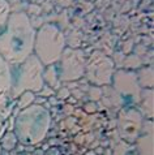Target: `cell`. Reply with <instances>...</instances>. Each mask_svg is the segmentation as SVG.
I'll use <instances>...</instances> for the list:
<instances>
[{"instance_id":"14","label":"cell","mask_w":154,"mask_h":155,"mask_svg":"<svg viewBox=\"0 0 154 155\" xmlns=\"http://www.w3.org/2000/svg\"><path fill=\"white\" fill-rule=\"evenodd\" d=\"M18 108H26V107L32 106L35 102V95L33 91H24L21 95L18 97Z\"/></svg>"},{"instance_id":"9","label":"cell","mask_w":154,"mask_h":155,"mask_svg":"<svg viewBox=\"0 0 154 155\" xmlns=\"http://www.w3.org/2000/svg\"><path fill=\"white\" fill-rule=\"evenodd\" d=\"M12 90V72L11 64L0 56V111H2L11 98Z\"/></svg>"},{"instance_id":"12","label":"cell","mask_w":154,"mask_h":155,"mask_svg":"<svg viewBox=\"0 0 154 155\" xmlns=\"http://www.w3.org/2000/svg\"><path fill=\"white\" fill-rule=\"evenodd\" d=\"M112 155H139L133 143H128L126 141H119L115 146Z\"/></svg>"},{"instance_id":"13","label":"cell","mask_w":154,"mask_h":155,"mask_svg":"<svg viewBox=\"0 0 154 155\" xmlns=\"http://www.w3.org/2000/svg\"><path fill=\"white\" fill-rule=\"evenodd\" d=\"M17 142H18V140H17L15 132H8L2 140V147L5 150V151H9V150L16 147Z\"/></svg>"},{"instance_id":"7","label":"cell","mask_w":154,"mask_h":155,"mask_svg":"<svg viewBox=\"0 0 154 155\" xmlns=\"http://www.w3.org/2000/svg\"><path fill=\"white\" fill-rule=\"evenodd\" d=\"M141 129L142 117L140 112L135 110L122 111L119 115V133L124 141L128 143H133L141 133Z\"/></svg>"},{"instance_id":"3","label":"cell","mask_w":154,"mask_h":155,"mask_svg":"<svg viewBox=\"0 0 154 155\" xmlns=\"http://www.w3.org/2000/svg\"><path fill=\"white\" fill-rule=\"evenodd\" d=\"M43 71L45 65L35 55H30L22 63L11 65L12 72V90L11 98H18L24 91L39 93L43 89Z\"/></svg>"},{"instance_id":"17","label":"cell","mask_w":154,"mask_h":155,"mask_svg":"<svg viewBox=\"0 0 154 155\" xmlns=\"http://www.w3.org/2000/svg\"><path fill=\"white\" fill-rule=\"evenodd\" d=\"M0 150H2V147H0Z\"/></svg>"},{"instance_id":"2","label":"cell","mask_w":154,"mask_h":155,"mask_svg":"<svg viewBox=\"0 0 154 155\" xmlns=\"http://www.w3.org/2000/svg\"><path fill=\"white\" fill-rule=\"evenodd\" d=\"M51 125V115L41 104L33 103L32 106L21 110L15 121V134L21 143L34 146L46 138Z\"/></svg>"},{"instance_id":"5","label":"cell","mask_w":154,"mask_h":155,"mask_svg":"<svg viewBox=\"0 0 154 155\" xmlns=\"http://www.w3.org/2000/svg\"><path fill=\"white\" fill-rule=\"evenodd\" d=\"M62 80L73 81L85 74V58L80 50H64L62 55Z\"/></svg>"},{"instance_id":"15","label":"cell","mask_w":154,"mask_h":155,"mask_svg":"<svg viewBox=\"0 0 154 155\" xmlns=\"http://www.w3.org/2000/svg\"><path fill=\"white\" fill-rule=\"evenodd\" d=\"M8 18H9V7L7 2L0 0V28L7 24Z\"/></svg>"},{"instance_id":"16","label":"cell","mask_w":154,"mask_h":155,"mask_svg":"<svg viewBox=\"0 0 154 155\" xmlns=\"http://www.w3.org/2000/svg\"><path fill=\"white\" fill-rule=\"evenodd\" d=\"M43 155H60V151H59L58 147H51V149H49V151Z\"/></svg>"},{"instance_id":"11","label":"cell","mask_w":154,"mask_h":155,"mask_svg":"<svg viewBox=\"0 0 154 155\" xmlns=\"http://www.w3.org/2000/svg\"><path fill=\"white\" fill-rule=\"evenodd\" d=\"M43 81L46 84H49L51 87L58 89L60 86V81H59V76H58V71L55 64L47 65L43 71Z\"/></svg>"},{"instance_id":"4","label":"cell","mask_w":154,"mask_h":155,"mask_svg":"<svg viewBox=\"0 0 154 155\" xmlns=\"http://www.w3.org/2000/svg\"><path fill=\"white\" fill-rule=\"evenodd\" d=\"M65 50V39L62 30L54 25H45L35 33L34 55L45 67L55 64Z\"/></svg>"},{"instance_id":"6","label":"cell","mask_w":154,"mask_h":155,"mask_svg":"<svg viewBox=\"0 0 154 155\" xmlns=\"http://www.w3.org/2000/svg\"><path fill=\"white\" fill-rule=\"evenodd\" d=\"M112 72H114L112 61L107 56H103L101 54L93 55L86 69L88 78L97 85L110 84L111 77H112Z\"/></svg>"},{"instance_id":"10","label":"cell","mask_w":154,"mask_h":155,"mask_svg":"<svg viewBox=\"0 0 154 155\" xmlns=\"http://www.w3.org/2000/svg\"><path fill=\"white\" fill-rule=\"evenodd\" d=\"M136 151L139 155H154L153 151V124L152 121L149 123V128L148 124H145V128L141 129V133L139 137L136 138Z\"/></svg>"},{"instance_id":"8","label":"cell","mask_w":154,"mask_h":155,"mask_svg":"<svg viewBox=\"0 0 154 155\" xmlns=\"http://www.w3.org/2000/svg\"><path fill=\"white\" fill-rule=\"evenodd\" d=\"M115 87L122 94V97L128 102L139 101V84L133 73L118 71L115 73Z\"/></svg>"},{"instance_id":"1","label":"cell","mask_w":154,"mask_h":155,"mask_svg":"<svg viewBox=\"0 0 154 155\" xmlns=\"http://www.w3.org/2000/svg\"><path fill=\"white\" fill-rule=\"evenodd\" d=\"M0 34V56L11 65L22 63L34 52L35 30L29 17L18 12L9 16Z\"/></svg>"}]
</instances>
